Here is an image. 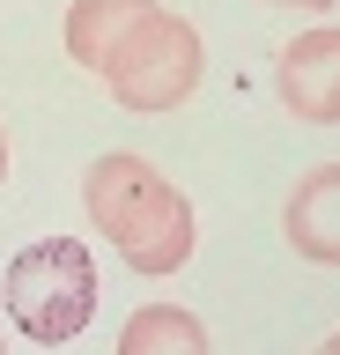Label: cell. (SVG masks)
Masks as SVG:
<instances>
[{
	"label": "cell",
	"mask_w": 340,
	"mask_h": 355,
	"mask_svg": "<svg viewBox=\"0 0 340 355\" xmlns=\"http://www.w3.org/2000/svg\"><path fill=\"white\" fill-rule=\"evenodd\" d=\"M82 207H89L96 237H111V252L134 274H178L193 259V207L148 155H96L82 178Z\"/></svg>",
	"instance_id": "obj_1"
},
{
	"label": "cell",
	"mask_w": 340,
	"mask_h": 355,
	"mask_svg": "<svg viewBox=\"0 0 340 355\" xmlns=\"http://www.w3.org/2000/svg\"><path fill=\"white\" fill-rule=\"evenodd\" d=\"M8 318L37 340L60 348L96 318V259L82 237H37L8 259Z\"/></svg>",
	"instance_id": "obj_2"
},
{
	"label": "cell",
	"mask_w": 340,
	"mask_h": 355,
	"mask_svg": "<svg viewBox=\"0 0 340 355\" xmlns=\"http://www.w3.org/2000/svg\"><path fill=\"white\" fill-rule=\"evenodd\" d=\"M104 82H111V96L126 111H141V119L178 111L185 96H193V82H200V30L185 15H156L134 44H126V60H118Z\"/></svg>",
	"instance_id": "obj_3"
},
{
	"label": "cell",
	"mask_w": 340,
	"mask_h": 355,
	"mask_svg": "<svg viewBox=\"0 0 340 355\" xmlns=\"http://www.w3.org/2000/svg\"><path fill=\"white\" fill-rule=\"evenodd\" d=\"M274 89L303 126H340V22H318V30L281 44Z\"/></svg>",
	"instance_id": "obj_4"
},
{
	"label": "cell",
	"mask_w": 340,
	"mask_h": 355,
	"mask_svg": "<svg viewBox=\"0 0 340 355\" xmlns=\"http://www.w3.org/2000/svg\"><path fill=\"white\" fill-rule=\"evenodd\" d=\"M156 15H163L156 0H74L67 8V52L89 67V74H111V67L126 60V44Z\"/></svg>",
	"instance_id": "obj_5"
},
{
	"label": "cell",
	"mask_w": 340,
	"mask_h": 355,
	"mask_svg": "<svg viewBox=\"0 0 340 355\" xmlns=\"http://www.w3.org/2000/svg\"><path fill=\"white\" fill-rule=\"evenodd\" d=\"M281 237L318 266H340V163H318V171L296 178L289 207H281Z\"/></svg>",
	"instance_id": "obj_6"
},
{
	"label": "cell",
	"mask_w": 340,
	"mask_h": 355,
	"mask_svg": "<svg viewBox=\"0 0 340 355\" xmlns=\"http://www.w3.org/2000/svg\"><path fill=\"white\" fill-rule=\"evenodd\" d=\"M118 355H207V326L178 304H141L118 326Z\"/></svg>",
	"instance_id": "obj_7"
},
{
	"label": "cell",
	"mask_w": 340,
	"mask_h": 355,
	"mask_svg": "<svg viewBox=\"0 0 340 355\" xmlns=\"http://www.w3.org/2000/svg\"><path fill=\"white\" fill-rule=\"evenodd\" d=\"M267 8H303V15H325L333 0H267Z\"/></svg>",
	"instance_id": "obj_8"
},
{
	"label": "cell",
	"mask_w": 340,
	"mask_h": 355,
	"mask_svg": "<svg viewBox=\"0 0 340 355\" xmlns=\"http://www.w3.org/2000/svg\"><path fill=\"white\" fill-rule=\"evenodd\" d=\"M0 178H8V133H0Z\"/></svg>",
	"instance_id": "obj_9"
},
{
	"label": "cell",
	"mask_w": 340,
	"mask_h": 355,
	"mask_svg": "<svg viewBox=\"0 0 340 355\" xmlns=\"http://www.w3.org/2000/svg\"><path fill=\"white\" fill-rule=\"evenodd\" d=\"M318 355H340V333H333V340H325V348H318Z\"/></svg>",
	"instance_id": "obj_10"
},
{
	"label": "cell",
	"mask_w": 340,
	"mask_h": 355,
	"mask_svg": "<svg viewBox=\"0 0 340 355\" xmlns=\"http://www.w3.org/2000/svg\"><path fill=\"white\" fill-rule=\"evenodd\" d=\"M0 355H8V340H0Z\"/></svg>",
	"instance_id": "obj_11"
}]
</instances>
